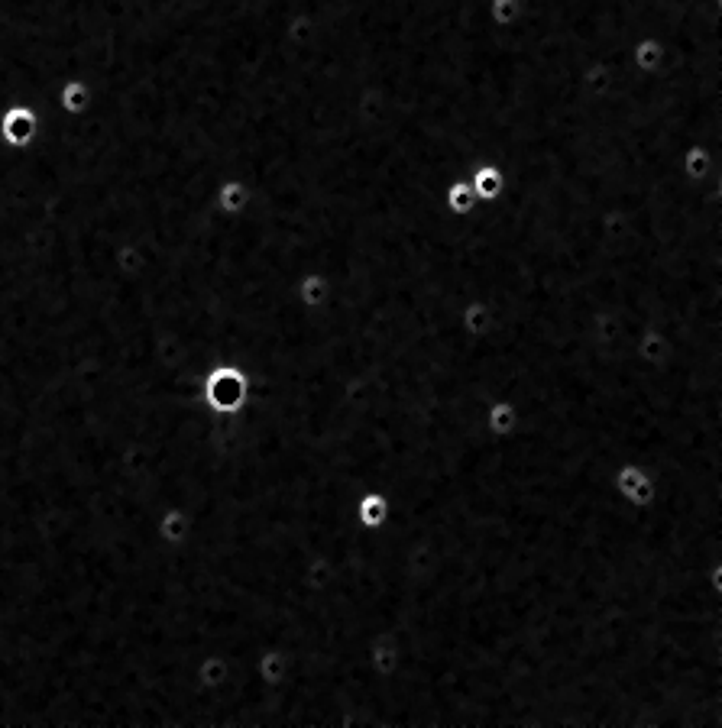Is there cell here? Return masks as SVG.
I'll return each mask as SVG.
<instances>
[{
    "label": "cell",
    "instance_id": "1",
    "mask_svg": "<svg viewBox=\"0 0 722 728\" xmlns=\"http://www.w3.org/2000/svg\"><path fill=\"white\" fill-rule=\"evenodd\" d=\"M201 405L217 418H234L250 402V376L240 363H217L201 376Z\"/></svg>",
    "mask_w": 722,
    "mask_h": 728
},
{
    "label": "cell",
    "instance_id": "2",
    "mask_svg": "<svg viewBox=\"0 0 722 728\" xmlns=\"http://www.w3.org/2000/svg\"><path fill=\"white\" fill-rule=\"evenodd\" d=\"M609 486L625 505H632V508H648V505H655V499H658L655 476H651L648 466H642L638 460H622V463L612 466Z\"/></svg>",
    "mask_w": 722,
    "mask_h": 728
},
{
    "label": "cell",
    "instance_id": "3",
    "mask_svg": "<svg viewBox=\"0 0 722 728\" xmlns=\"http://www.w3.org/2000/svg\"><path fill=\"white\" fill-rule=\"evenodd\" d=\"M289 670H292V657L285 648H279V644H266V648H260L253 657V677L266 693H276L279 686L289 680Z\"/></svg>",
    "mask_w": 722,
    "mask_h": 728
},
{
    "label": "cell",
    "instance_id": "4",
    "mask_svg": "<svg viewBox=\"0 0 722 728\" xmlns=\"http://www.w3.org/2000/svg\"><path fill=\"white\" fill-rule=\"evenodd\" d=\"M483 428L489 437H496V441H506V437H515V431L522 428V411H519V402L509 395H496L489 398L486 408H483Z\"/></svg>",
    "mask_w": 722,
    "mask_h": 728
},
{
    "label": "cell",
    "instance_id": "5",
    "mask_svg": "<svg viewBox=\"0 0 722 728\" xmlns=\"http://www.w3.org/2000/svg\"><path fill=\"white\" fill-rule=\"evenodd\" d=\"M392 518V505L389 496L379 489H366L353 499V521L366 531V534H379Z\"/></svg>",
    "mask_w": 722,
    "mask_h": 728
},
{
    "label": "cell",
    "instance_id": "6",
    "mask_svg": "<svg viewBox=\"0 0 722 728\" xmlns=\"http://www.w3.org/2000/svg\"><path fill=\"white\" fill-rule=\"evenodd\" d=\"M402 667V644L392 635H376L366 644V670L376 680H392Z\"/></svg>",
    "mask_w": 722,
    "mask_h": 728
},
{
    "label": "cell",
    "instance_id": "7",
    "mask_svg": "<svg viewBox=\"0 0 722 728\" xmlns=\"http://www.w3.org/2000/svg\"><path fill=\"white\" fill-rule=\"evenodd\" d=\"M192 528H195V521L182 505H166L162 508V515L156 518V538H159L162 547H169V551L185 547L188 538H192Z\"/></svg>",
    "mask_w": 722,
    "mask_h": 728
},
{
    "label": "cell",
    "instance_id": "8",
    "mask_svg": "<svg viewBox=\"0 0 722 728\" xmlns=\"http://www.w3.org/2000/svg\"><path fill=\"white\" fill-rule=\"evenodd\" d=\"M460 331L470 340H486L496 334V308L486 298H470L460 308Z\"/></svg>",
    "mask_w": 722,
    "mask_h": 728
},
{
    "label": "cell",
    "instance_id": "9",
    "mask_svg": "<svg viewBox=\"0 0 722 728\" xmlns=\"http://www.w3.org/2000/svg\"><path fill=\"white\" fill-rule=\"evenodd\" d=\"M467 182L480 204H496L502 195H506V172H502L499 162H480V166L467 175Z\"/></svg>",
    "mask_w": 722,
    "mask_h": 728
},
{
    "label": "cell",
    "instance_id": "10",
    "mask_svg": "<svg viewBox=\"0 0 722 728\" xmlns=\"http://www.w3.org/2000/svg\"><path fill=\"white\" fill-rule=\"evenodd\" d=\"M253 204V188L243 178H224L214 191V211L221 217H240Z\"/></svg>",
    "mask_w": 722,
    "mask_h": 728
},
{
    "label": "cell",
    "instance_id": "11",
    "mask_svg": "<svg viewBox=\"0 0 722 728\" xmlns=\"http://www.w3.org/2000/svg\"><path fill=\"white\" fill-rule=\"evenodd\" d=\"M667 59H671V52H667L664 39H658V36H642L629 49V62L638 75H658L667 65Z\"/></svg>",
    "mask_w": 722,
    "mask_h": 728
},
{
    "label": "cell",
    "instance_id": "12",
    "mask_svg": "<svg viewBox=\"0 0 722 728\" xmlns=\"http://www.w3.org/2000/svg\"><path fill=\"white\" fill-rule=\"evenodd\" d=\"M331 295H334L331 282H328V276H321V272H305V276L295 282V301L311 314L328 308Z\"/></svg>",
    "mask_w": 722,
    "mask_h": 728
},
{
    "label": "cell",
    "instance_id": "13",
    "mask_svg": "<svg viewBox=\"0 0 722 728\" xmlns=\"http://www.w3.org/2000/svg\"><path fill=\"white\" fill-rule=\"evenodd\" d=\"M36 133V117L30 107H13V111L4 117V140L10 146H26Z\"/></svg>",
    "mask_w": 722,
    "mask_h": 728
},
{
    "label": "cell",
    "instance_id": "14",
    "mask_svg": "<svg viewBox=\"0 0 722 728\" xmlns=\"http://www.w3.org/2000/svg\"><path fill=\"white\" fill-rule=\"evenodd\" d=\"M444 208H447V214H454V217H467V214H473L476 208H480V201H476L467 178H454V182H447Z\"/></svg>",
    "mask_w": 722,
    "mask_h": 728
},
{
    "label": "cell",
    "instance_id": "15",
    "mask_svg": "<svg viewBox=\"0 0 722 728\" xmlns=\"http://www.w3.org/2000/svg\"><path fill=\"white\" fill-rule=\"evenodd\" d=\"M62 104L68 114H81L88 107V85H81V81H68L65 91H62Z\"/></svg>",
    "mask_w": 722,
    "mask_h": 728
}]
</instances>
